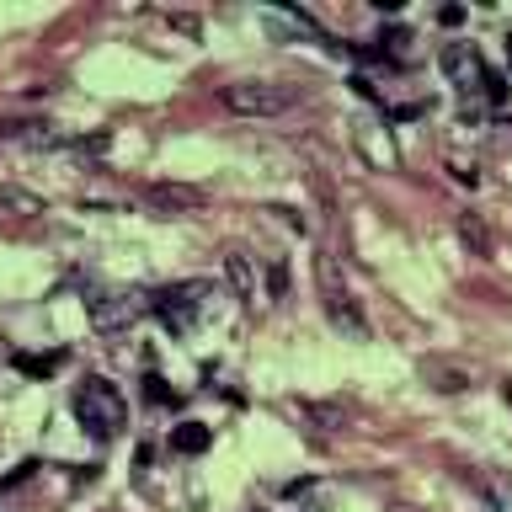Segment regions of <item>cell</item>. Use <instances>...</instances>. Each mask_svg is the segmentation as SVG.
<instances>
[{"instance_id": "277c9868", "label": "cell", "mask_w": 512, "mask_h": 512, "mask_svg": "<svg viewBox=\"0 0 512 512\" xmlns=\"http://www.w3.org/2000/svg\"><path fill=\"white\" fill-rule=\"evenodd\" d=\"M294 86H278V80H235L224 86V107L240 112V118H278V112L294 107Z\"/></svg>"}, {"instance_id": "7c38bea8", "label": "cell", "mask_w": 512, "mask_h": 512, "mask_svg": "<svg viewBox=\"0 0 512 512\" xmlns=\"http://www.w3.org/2000/svg\"><path fill=\"white\" fill-rule=\"evenodd\" d=\"M427 379H438V390H464V374L459 368H443V363H422Z\"/></svg>"}, {"instance_id": "8fae6325", "label": "cell", "mask_w": 512, "mask_h": 512, "mask_svg": "<svg viewBox=\"0 0 512 512\" xmlns=\"http://www.w3.org/2000/svg\"><path fill=\"white\" fill-rule=\"evenodd\" d=\"M150 198L160 208H198V192H192V187H155Z\"/></svg>"}, {"instance_id": "52a82bcc", "label": "cell", "mask_w": 512, "mask_h": 512, "mask_svg": "<svg viewBox=\"0 0 512 512\" xmlns=\"http://www.w3.org/2000/svg\"><path fill=\"white\" fill-rule=\"evenodd\" d=\"M262 22L272 27V38H278V43H299V38H320V27H315V16H304V11H288V6H267V11H262Z\"/></svg>"}, {"instance_id": "8992f818", "label": "cell", "mask_w": 512, "mask_h": 512, "mask_svg": "<svg viewBox=\"0 0 512 512\" xmlns=\"http://www.w3.org/2000/svg\"><path fill=\"white\" fill-rule=\"evenodd\" d=\"M443 75L454 80L459 91H486V80H491L486 64H480V54H475L470 43H448V48H443Z\"/></svg>"}, {"instance_id": "6da1fadb", "label": "cell", "mask_w": 512, "mask_h": 512, "mask_svg": "<svg viewBox=\"0 0 512 512\" xmlns=\"http://www.w3.org/2000/svg\"><path fill=\"white\" fill-rule=\"evenodd\" d=\"M75 422L91 432L96 443H112L118 432L128 427V400H123V390L112 379H102V374H86L75 384Z\"/></svg>"}, {"instance_id": "30bf717a", "label": "cell", "mask_w": 512, "mask_h": 512, "mask_svg": "<svg viewBox=\"0 0 512 512\" xmlns=\"http://www.w3.org/2000/svg\"><path fill=\"white\" fill-rule=\"evenodd\" d=\"M480 496L491 512H512V475H480Z\"/></svg>"}, {"instance_id": "e0dca14e", "label": "cell", "mask_w": 512, "mask_h": 512, "mask_svg": "<svg viewBox=\"0 0 512 512\" xmlns=\"http://www.w3.org/2000/svg\"><path fill=\"white\" fill-rule=\"evenodd\" d=\"M502 395H507V406H512V379H507V384H502Z\"/></svg>"}, {"instance_id": "5bb4252c", "label": "cell", "mask_w": 512, "mask_h": 512, "mask_svg": "<svg viewBox=\"0 0 512 512\" xmlns=\"http://www.w3.org/2000/svg\"><path fill=\"white\" fill-rule=\"evenodd\" d=\"M16 368H22V374H54L59 358H16Z\"/></svg>"}, {"instance_id": "7a4b0ae2", "label": "cell", "mask_w": 512, "mask_h": 512, "mask_svg": "<svg viewBox=\"0 0 512 512\" xmlns=\"http://www.w3.org/2000/svg\"><path fill=\"white\" fill-rule=\"evenodd\" d=\"M208 299H214L208 283H171V288L155 294V315H160V326H166L171 336H192L203 326V315H208Z\"/></svg>"}, {"instance_id": "3957f363", "label": "cell", "mask_w": 512, "mask_h": 512, "mask_svg": "<svg viewBox=\"0 0 512 512\" xmlns=\"http://www.w3.org/2000/svg\"><path fill=\"white\" fill-rule=\"evenodd\" d=\"M144 315H155L150 288H107V294L91 299V326L102 336H118V331L134 326V320H144Z\"/></svg>"}, {"instance_id": "ac0fdd59", "label": "cell", "mask_w": 512, "mask_h": 512, "mask_svg": "<svg viewBox=\"0 0 512 512\" xmlns=\"http://www.w3.org/2000/svg\"><path fill=\"white\" fill-rule=\"evenodd\" d=\"M507 48H512V38H507Z\"/></svg>"}, {"instance_id": "5b68a950", "label": "cell", "mask_w": 512, "mask_h": 512, "mask_svg": "<svg viewBox=\"0 0 512 512\" xmlns=\"http://www.w3.org/2000/svg\"><path fill=\"white\" fill-rule=\"evenodd\" d=\"M320 283H326V315H331V326H336V331H347L352 342H368V320L358 315V304H352L347 288H336V283H331L326 262H320Z\"/></svg>"}, {"instance_id": "ba28073f", "label": "cell", "mask_w": 512, "mask_h": 512, "mask_svg": "<svg viewBox=\"0 0 512 512\" xmlns=\"http://www.w3.org/2000/svg\"><path fill=\"white\" fill-rule=\"evenodd\" d=\"M208 443H214V427H203V422L171 427V448H176V454H203Z\"/></svg>"}, {"instance_id": "4fadbf2b", "label": "cell", "mask_w": 512, "mask_h": 512, "mask_svg": "<svg viewBox=\"0 0 512 512\" xmlns=\"http://www.w3.org/2000/svg\"><path fill=\"white\" fill-rule=\"evenodd\" d=\"M459 235L475 246V256H486V251H491V240H486V224H480V219H459Z\"/></svg>"}, {"instance_id": "2e32d148", "label": "cell", "mask_w": 512, "mask_h": 512, "mask_svg": "<svg viewBox=\"0 0 512 512\" xmlns=\"http://www.w3.org/2000/svg\"><path fill=\"white\" fill-rule=\"evenodd\" d=\"M32 470H38V464H16V470H11L6 480H0V491H11V486H22V480H27Z\"/></svg>"}, {"instance_id": "9a60e30c", "label": "cell", "mask_w": 512, "mask_h": 512, "mask_svg": "<svg viewBox=\"0 0 512 512\" xmlns=\"http://www.w3.org/2000/svg\"><path fill=\"white\" fill-rule=\"evenodd\" d=\"M144 384H150V390H144V395H150L155 406H166V400H171V390H166V379H155V374H150V379H144Z\"/></svg>"}, {"instance_id": "9c48e42d", "label": "cell", "mask_w": 512, "mask_h": 512, "mask_svg": "<svg viewBox=\"0 0 512 512\" xmlns=\"http://www.w3.org/2000/svg\"><path fill=\"white\" fill-rule=\"evenodd\" d=\"M224 272H230V283H235L240 299H256V267H251L246 251H230V256H224Z\"/></svg>"}]
</instances>
